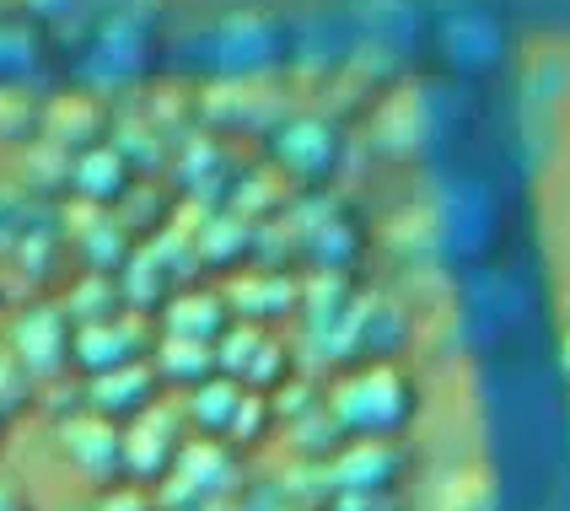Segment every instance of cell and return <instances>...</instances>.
Listing matches in <instances>:
<instances>
[{"label": "cell", "mask_w": 570, "mask_h": 511, "mask_svg": "<svg viewBox=\"0 0 570 511\" xmlns=\"http://www.w3.org/2000/svg\"><path fill=\"white\" fill-rule=\"evenodd\" d=\"M328 410L355 442H399L410 431L414 410H420V393H414L410 372H399L387 361H372V366H361L355 377L334 387Z\"/></svg>", "instance_id": "6da1fadb"}, {"label": "cell", "mask_w": 570, "mask_h": 511, "mask_svg": "<svg viewBox=\"0 0 570 511\" xmlns=\"http://www.w3.org/2000/svg\"><path fill=\"white\" fill-rule=\"evenodd\" d=\"M55 448L60 458L97 490H119L129 484V458H125V425L97 410H70L55 420Z\"/></svg>", "instance_id": "7a4b0ae2"}, {"label": "cell", "mask_w": 570, "mask_h": 511, "mask_svg": "<svg viewBox=\"0 0 570 511\" xmlns=\"http://www.w3.org/2000/svg\"><path fill=\"white\" fill-rule=\"evenodd\" d=\"M11 355L28 366L38 387H55L76 366V318L60 302H38L11 323Z\"/></svg>", "instance_id": "3957f363"}, {"label": "cell", "mask_w": 570, "mask_h": 511, "mask_svg": "<svg viewBox=\"0 0 570 511\" xmlns=\"http://www.w3.org/2000/svg\"><path fill=\"white\" fill-rule=\"evenodd\" d=\"M189 452V415L178 404H157L125 431V458H129V484L157 490L173 480L178 458Z\"/></svg>", "instance_id": "277c9868"}, {"label": "cell", "mask_w": 570, "mask_h": 511, "mask_svg": "<svg viewBox=\"0 0 570 511\" xmlns=\"http://www.w3.org/2000/svg\"><path fill=\"white\" fill-rule=\"evenodd\" d=\"M157 328L146 313H119V318L102 323H76V372L102 377L114 366H135V361H151L157 355Z\"/></svg>", "instance_id": "5b68a950"}, {"label": "cell", "mask_w": 570, "mask_h": 511, "mask_svg": "<svg viewBox=\"0 0 570 511\" xmlns=\"http://www.w3.org/2000/svg\"><path fill=\"white\" fill-rule=\"evenodd\" d=\"M216 355H222V377L254 387V393H275V387H285V377H291V351L275 345L258 323L226 328V340L216 345Z\"/></svg>", "instance_id": "8992f818"}, {"label": "cell", "mask_w": 570, "mask_h": 511, "mask_svg": "<svg viewBox=\"0 0 570 511\" xmlns=\"http://www.w3.org/2000/svg\"><path fill=\"white\" fill-rule=\"evenodd\" d=\"M161 404V372L157 361H135V366H114L102 377H87V410L119 420V425H135L146 410Z\"/></svg>", "instance_id": "52a82bcc"}, {"label": "cell", "mask_w": 570, "mask_h": 511, "mask_svg": "<svg viewBox=\"0 0 570 511\" xmlns=\"http://www.w3.org/2000/svg\"><path fill=\"white\" fill-rule=\"evenodd\" d=\"M404 469V452L393 442H355L328 463V484L334 490H361V495H387Z\"/></svg>", "instance_id": "ba28073f"}, {"label": "cell", "mask_w": 570, "mask_h": 511, "mask_svg": "<svg viewBox=\"0 0 570 511\" xmlns=\"http://www.w3.org/2000/svg\"><path fill=\"white\" fill-rule=\"evenodd\" d=\"M135 184L140 178H135V167H129V157L119 146H97L87 157H76V199H87V205L114 210Z\"/></svg>", "instance_id": "9c48e42d"}, {"label": "cell", "mask_w": 570, "mask_h": 511, "mask_svg": "<svg viewBox=\"0 0 570 511\" xmlns=\"http://www.w3.org/2000/svg\"><path fill=\"white\" fill-rule=\"evenodd\" d=\"M226 328H232V307L222 296H205V291H184L161 307V334L173 340H205V345H222Z\"/></svg>", "instance_id": "30bf717a"}, {"label": "cell", "mask_w": 570, "mask_h": 511, "mask_svg": "<svg viewBox=\"0 0 570 511\" xmlns=\"http://www.w3.org/2000/svg\"><path fill=\"white\" fill-rule=\"evenodd\" d=\"M151 361H157V372H161V387H173V393H194V387H205L210 377H222V355H216V345H205V340H173V334H161Z\"/></svg>", "instance_id": "8fae6325"}, {"label": "cell", "mask_w": 570, "mask_h": 511, "mask_svg": "<svg viewBox=\"0 0 570 511\" xmlns=\"http://www.w3.org/2000/svg\"><path fill=\"white\" fill-rule=\"evenodd\" d=\"M102 108H97L92 97H60V102H49V125H43V140H55L60 151L70 157H87L102 146Z\"/></svg>", "instance_id": "7c38bea8"}, {"label": "cell", "mask_w": 570, "mask_h": 511, "mask_svg": "<svg viewBox=\"0 0 570 511\" xmlns=\"http://www.w3.org/2000/svg\"><path fill=\"white\" fill-rule=\"evenodd\" d=\"M60 307L76 323H102V318H119V313H129L125 286H114V275H97V269L87 275V281H76V286L65 291Z\"/></svg>", "instance_id": "4fadbf2b"}, {"label": "cell", "mask_w": 570, "mask_h": 511, "mask_svg": "<svg viewBox=\"0 0 570 511\" xmlns=\"http://www.w3.org/2000/svg\"><path fill=\"white\" fill-rule=\"evenodd\" d=\"M232 307H237L248 323H269V318H281V313L296 307V291L285 286V281H248V286L232 291Z\"/></svg>", "instance_id": "5bb4252c"}, {"label": "cell", "mask_w": 570, "mask_h": 511, "mask_svg": "<svg viewBox=\"0 0 570 511\" xmlns=\"http://www.w3.org/2000/svg\"><path fill=\"white\" fill-rule=\"evenodd\" d=\"M0 511H32V501L22 495V484L0 480Z\"/></svg>", "instance_id": "9a60e30c"}, {"label": "cell", "mask_w": 570, "mask_h": 511, "mask_svg": "<svg viewBox=\"0 0 570 511\" xmlns=\"http://www.w3.org/2000/svg\"><path fill=\"white\" fill-rule=\"evenodd\" d=\"M6 425H11V415H6V410H0V431H6Z\"/></svg>", "instance_id": "2e32d148"}, {"label": "cell", "mask_w": 570, "mask_h": 511, "mask_svg": "<svg viewBox=\"0 0 570 511\" xmlns=\"http://www.w3.org/2000/svg\"><path fill=\"white\" fill-rule=\"evenodd\" d=\"M566 372H570V334H566Z\"/></svg>", "instance_id": "e0dca14e"}, {"label": "cell", "mask_w": 570, "mask_h": 511, "mask_svg": "<svg viewBox=\"0 0 570 511\" xmlns=\"http://www.w3.org/2000/svg\"><path fill=\"white\" fill-rule=\"evenodd\" d=\"M0 296H6V281H0Z\"/></svg>", "instance_id": "ac0fdd59"}]
</instances>
